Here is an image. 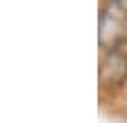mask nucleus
I'll return each instance as SVG.
<instances>
[{
    "instance_id": "obj_2",
    "label": "nucleus",
    "mask_w": 127,
    "mask_h": 123,
    "mask_svg": "<svg viewBox=\"0 0 127 123\" xmlns=\"http://www.w3.org/2000/svg\"><path fill=\"white\" fill-rule=\"evenodd\" d=\"M100 87L116 91L127 82V53L120 48L104 50L100 57V68H98Z\"/></svg>"
},
{
    "instance_id": "obj_1",
    "label": "nucleus",
    "mask_w": 127,
    "mask_h": 123,
    "mask_svg": "<svg viewBox=\"0 0 127 123\" xmlns=\"http://www.w3.org/2000/svg\"><path fill=\"white\" fill-rule=\"evenodd\" d=\"M127 27V0H107L100 11V32L98 41L102 50L118 48V41Z\"/></svg>"
}]
</instances>
